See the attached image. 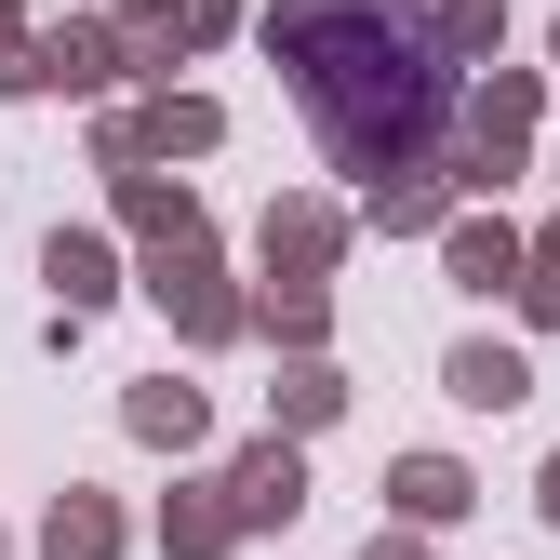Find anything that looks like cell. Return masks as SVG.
<instances>
[{
  "instance_id": "3957f363",
  "label": "cell",
  "mask_w": 560,
  "mask_h": 560,
  "mask_svg": "<svg viewBox=\"0 0 560 560\" xmlns=\"http://www.w3.org/2000/svg\"><path fill=\"white\" fill-rule=\"evenodd\" d=\"M294 494H307L294 454H254V467H241V521H294Z\"/></svg>"
},
{
  "instance_id": "8992f818",
  "label": "cell",
  "mask_w": 560,
  "mask_h": 560,
  "mask_svg": "<svg viewBox=\"0 0 560 560\" xmlns=\"http://www.w3.org/2000/svg\"><path fill=\"white\" fill-rule=\"evenodd\" d=\"M54 280H67V307H94V294H107V254H94V241H54Z\"/></svg>"
},
{
  "instance_id": "5b68a950",
  "label": "cell",
  "mask_w": 560,
  "mask_h": 560,
  "mask_svg": "<svg viewBox=\"0 0 560 560\" xmlns=\"http://www.w3.org/2000/svg\"><path fill=\"white\" fill-rule=\"evenodd\" d=\"M521 254H508V228H454V280H480V294H494Z\"/></svg>"
},
{
  "instance_id": "6da1fadb",
  "label": "cell",
  "mask_w": 560,
  "mask_h": 560,
  "mask_svg": "<svg viewBox=\"0 0 560 560\" xmlns=\"http://www.w3.org/2000/svg\"><path fill=\"white\" fill-rule=\"evenodd\" d=\"M267 54L294 67V107L320 120V148L347 174H413L454 120V54L428 40L413 0H280Z\"/></svg>"
},
{
  "instance_id": "30bf717a",
  "label": "cell",
  "mask_w": 560,
  "mask_h": 560,
  "mask_svg": "<svg viewBox=\"0 0 560 560\" xmlns=\"http://www.w3.org/2000/svg\"><path fill=\"white\" fill-rule=\"evenodd\" d=\"M547 508H560V467H547Z\"/></svg>"
},
{
  "instance_id": "ba28073f",
  "label": "cell",
  "mask_w": 560,
  "mask_h": 560,
  "mask_svg": "<svg viewBox=\"0 0 560 560\" xmlns=\"http://www.w3.org/2000/svg\"><path fill=\"white\" fill-rule=\"evenodd\" d=\"M54 560H107V508H54Z\"/></svg>"
},
{
  "instance_id": "8fae6325",
  "label": "cell",
  "mask_w": 560,
  "mask_h": 560,
  "mask_svg": "<svg viewBox=\"0 0 560 560\" xmlns=\"http://www.w3.org/2000/svg\"><path fill=\"white\" fill-rule=\"evenodd\" d=\"M374 560H413V547H374Z\"/></svg>"
},
{
  "instance_id": "7a4b0ae2",
  "label": "cell",
  "mask_w": 560,
  "mask_h": 560,
  "mask_svg": "<svg viewBox=\"0 0 560 560\" xmlns=\"http://www.w3.org/2000/svg\"><path fill=\"white\" fill-rule=\"evenodd\" d=\"M521 387H534V374L508 361V347H467V361H454V400H480V413H508Z\"/></svg>"
},
{
  "instance_id": "277c9868",
  "label": "cell",
  "mask_w": 560,
  "mask_h": 560,
  "mask_svg": "<svg viewBox=\"0 0 560 560\" xmlns=\"http://www.w3.org/2000/svg\"><path fill=\"white\" fill-rule=\"evenodd\" d=\"M400 508H413V521H454V508H467V480H454L441 454H413V467H400Z\"/></svg>"
},
{
  "instance_id": "52a82bcc",
  "label": "cell",
  "mask_w": 560,
  "mask_h": 560,
  "mask_svg": "<svg viewBox=\"0 0 560 560\" xmlns=\"http://www.w3.org/2000/svg\"><path fill=\"white\" fill-rule=\"evenodd\" d=\"M133 428H148V441H187V428H200V400H187V387H148V400H133Z\"/></svg>"
},
{
  "instance_id": "9c48e42d",
  "label": "cell",
  "mask_w": 560,
  "mask_h": 560,
  "mask_svg": "<svg viewBox=\"0 0 560 560\" xmlns=\"http://www.w3.org/2000/svg\"><path fill=\"white\" fill-rule=\"evenodd\" d=\"M521 294H534V320H560V241H547V280H521Z\"/></svg>"
}]
</instances>
